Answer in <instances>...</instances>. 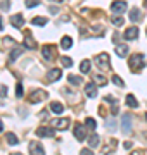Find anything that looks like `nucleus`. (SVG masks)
<instances>
[{"mask_svg":"<svg viewBox=\"0 0 147 155\" xmlns=\"http://www.w3.org/2000/svg\"><path fill=\"white\" fill-rule=\"evenodd\" d=\"M29 152H31V155H45V150H43V147L38 141H31L29 143Z\"/></svg>","mask_w":147,"mask_h":155,"instance_id":"8","label":"nucleus"},{"mask_svg":"<svg viewBox=\"0 0 147 155\" xmlns=\"http://www.w3.org/2000/svg\"><path fill=\"white\" fill-rule=\"evenodd\" d=\"M11 22H12V26H14V28H21V26H23V22H24L23 14H14V16L11 17Z\"/></svg>","mask_w":147,"mask_h":155,"instance_id":"13","label":"nucleus"},{"mask_svg":"<svg viewBox=\"0 0 147 155\" xmlns=\"http://www.w3.org/2000/svg\"><path fill=\"white\" fill-rule=\"evenodd\" d=\"M16 97H17V98H21V97H23V84H21V83L16 84Z\"/></svg>","mask_w":147,"mask_h":155,"instance_id":"33","label":"nucleus"},{"mask_svg":"<svg viewBox=\"0 0 147 155\" xmlns=\"http://www.w3.org/2000/svg\"><path fill=\"white\" fill-rule=\"evenodd\" d=\"M11 155H23V153H19V152H16V153H11Z\"/></svg>","mask_w":147,"mask_h":155,"instance_id":"41","label":"nucleus"},{"mask_svg":"<svg viewBox=\"0 0 147 155\" xmlns=\"http://www.w3.org/2000/svg\"><path fill=\"white\" fill-rule=\"evenodd\" d=\"M71 45H73V40H71V36H64V38L61 40V47H62L64 50L71 48Z\"/></svg>","mask_w":147,"mask_h":155,"instance_id":"18","label":"nucleus"},{"mask_svg":"<svg viewBox=\"0 0 147 155\" xmlns=\"http://www.w3.org/2000/svg\"><path fill=\"white\" fill-rule=\"evenodd\" d=\"M145 119H147V114H145Z\"/></svg>","mask_w":147,"mask_h":155,"instance_id":"44","label":"nucleus"},{"mask_svg":"<svg viewBox=\"0 0 147 155\" xmlns=\"http://www.w3.org/2000/svg\"><path fill=\"white\" fill-rule=\"evenodd\" d=\"M130 69L132 71H140V69H144V66H145V57L142 55V54H135V55L130 57Z\"/></svg>","mask_w":147,"mask_h":155,"instance_id":"1","label":"nucleus"},{"mask_svg":"<svg viewBox=\"0 0 147 155\" xmlns=\"http://www.w3.org/2000/svg\"><path fill=\"white\" fill-rule=\"evenodd\" d=\"M126 7H128V4H126L125 0H116V2L111 4V11H113L114 14H123V12L126 11Z\"/></svg>","mask_w":147,"mask_h":155,"instance_id":"3","label":"nucleus"},{"mask_svg":"<svg viewBox=\"0 0 147 155\" xmlns=\"http://www.w3.org/2000/svg\"><path fill=\"white\" fill-rule=\"evenodd\" d=\"M54 50H56L54 45H43V48H42V55L45 57L47 61H52V59H54Z\"/></svg>","mask_w":147,"mask_h":155,"instance_id":"10","label":"nucleus"},{"mask_svg":"<svg viewBox=\"0 0 147 155\" xmlns=\"http://www.w3.org/2000/svg\"><path fill=\"white\" fill-rule=\"evenodd\" d=\"M125 40H135L137 36H138V28L137 26H132V28H128L126 31H125Z\"/></svg>","mask_w":147,"mask_h":155,"instance_id":"12","label":"nucleus"},{"mask_svg":"<svg viewBox=\"0 0 147 155\" xmlns=\"http://www.w3.org/2000/svg\"><path fill=\"white\" fill-rule=\"evenodd\" d=\"M61 62H62V66H64V67H71V66H73V61H71L69 57H62Z\"/></svg>","mask_w":147,"mask_h":155,"instance_id":"32","label":"nucleus"},{"mask_svg":"<svg viewBox=\"0 0 147 155\" xmlns=\"http://www.w3.org/2000/svg\"><path fill=\"white\" fill-rule=\"evenodd\" d=\"M7 141H9L11 145H17V141H19V140H17V136L14 133H9V134H7Z\"/></svg>","mask_w":147,"mask_h":155,"instance_id":"28","label":"nucleus"},{"mask_svg":"<svg viewBox=\"0 0 147 155\" xmlns=\"http://www.w3.org/2000/svg\"><path fill=\"white\" fill-rule=\"evenodd\" d=\"M21 54H23V48H14V50H12V54L9 55V64H12L17 57L21 55Z\"/></svg>","mask_w":147,"mask_h":155,"instance_id":"19","label":"nucleus"},{"mask_svg":"<svg viewBox=\"0 0 147 155\" xmlns=\"http://www.w3.org/2000/svg\"><path fill=\"white\" fill-rule=\"evenodd\" d=\"M132 155H144V152H142V150H137V152H133Z\"/></svg>","mask_w":147,"mask_h":155,"instance_id":"38","label":"nucleus"},{"mask_svg":"<svg viewBox=\"0 0 147 155\" xmlns=\"http://www.w3.org/2000/svg\"><path fill=\"white\" fill-rule=\"evenodd\" d=\"M24 4H26V7H28V9H33V7L40 5V0H26Z\"/></svg>","mask_w":147,"mask_h":155,"instance_id":"30","label":"nucleus"},{"mask_svg":"<svg viewBox=\"0 0 147 155\" xmlns=\"http://www.w3.org/2000/svg\"><path fill=\"white\" fill-rule=\"evenodd\" d=\"M24 47H26V48H29V50L36 48V43H35V40L31 38V35H29V33L24 36Z\"/></svg>","mask_w":147,"mask_h":155,"instance_id":"15","label":"nucleus"},{"mask_svg":"<svg viewBox=\"0 0 147 155\" xmlns=\"http://www.w3.org/2000/svg\"><path fill=\"white\" fill-rule=\"evenodd\" d=\"M0 29H4V24H2V19H0Z\"/></svg>","mask_w":147,"mask_h":155,"instance_id":"39","label":"nucleus"},{"mask_svg":"<svg viewBox=\"0 0 147 155\" xmlns=\"http://www.w3.org/2000/svg\"><path fill=\"white\" fill-rule=\"evenodd\" d=\"M36 136L38 138H52L54 136V127H45L42 126L36 129Z\"/></svg>","mask_w":147,"mask_h":155,"instance_id":"6","label":"nucleus"},{"mask_svg":"<svg viewBox=\"0 0 147 155\" xmlns=\"http://www.w3.org/2000/svg\"><path fill=\"white\" fill-rule=\"evenodd\" d=\"M33 24H35V26H45L47 19H45V17H33Z\"/></svg>","mask_w":147,"mask_h":155,"instance_id":"25","label":"nucleus"},{"mask_svg":"<svg viewBox=\"0 0 147 155\" xmlns=\"http://www.w3.org/2000/svg\"><path fill=\"white\" fill-rule=\"evenodd\" d=\"M9 7H11V2H9V0H2V2H0V9H2V11H9Z\"/></svg>","mask_w":147,"mask_h":155,"instance_id":"34","label":"nucleus"},{"mask_svg":"<svg viewBox=\"0 0 147 155\" xmlns=\"http://www.w3.org/2000/svg\"><path fill=\"white\" fill-rule=\"evenodd\" d=\"M144 136H145V138H147V133H144Z\"/></svg>","mask_w":147,"mask_h":155,"instance_id":"43","label":"nucleus"},{"mask_svg":"<svg viewBox=\"0 0 147 155\" xmlns=\"http://www.w3.org/2000/svg\"><path fill=\"white\" fill-rule=\"evenodd\" d=\"M80 155H94V152H92L90 148H83L81 152H80Z\"/></svg>","mask_w":147,"mask_h":155,"instance_id":"35","label":"nucleus"},{"mask_svg":"<svg viewBox=\"0 0 147 155\" xmlns=\"http://www.w3.org/2000/svg\"><path fill=\"white\" fill-rule=\"evenodd\" d=\"M87 127H88V129H95V127H97L95 119H92V117H88V119H87Z\"/></svg>","mask_w":147,"mask_h":155,"instance_id":"31","label":"nucleus"},{"mask_svg":"<svg viewBox=\"0 0 147 155\" xmlns=\"http://www.w3.org/2000/svg\"><path fill=\"white\" fill-rule=\"evenodd\" d=\"M49 11H50V14H54V16H56V14H59V9H57V7H50Z\"/></svg>","mask_w":147,"mask_h":155,"instance_id":"36","label":"nucleus"},{"mask_svg":"<svg viewBox=\"0 0 147 155\" xmlns=\"http://www.w3.org/2000/svg\"><path fill=\"white\" fill-rule=\"evenodd\" d=\"M61 69H52L50 72H49V79H50V81H57V79H59V78H61Z\"/></svg>","mask_w":147,"mask_h":155,"instance_id":"20","label":"nucleus"},{"mask_svg":"<svg viewBox=\"0 0 147 155\" xmlns=\"http://www.w3.org/2000/svg\"><path fill=\"white\" fill-rule=\"evenodd\" d=\"M128 50H130V48H128L126 45H118V47H116V55L123 59V57L128 55Z\"/></svg>","mask_w":147,"mask_h":155,"instance_id":"14","label":"nucleus"},{"mask_svg":"<svg viewBox=\"0 0 147 155\" xmlns=\"http://www.w3.org/2000/svg\"><path fill=\"white\" fill-rule=\"evenodd\" d=\"M113 83L116 84V86H121V88H123V86H125V81H123V79H121V78H119V76H116V74H114V76H113Z\"/></svg>","mask_w":147,"mask_h":155,"instance_id":"29","label":"nucleus"},{"mask_svg":"<svg viewBox=\"0 0 147 155\" xmlns=\"http://www.w3.org/2000/svg\"><path fill=\"white\" fill-rule=\"evenodd\" d=\"M99 141H101V138H99V134H90V138H88V143H90V147H97L99 145Z\"/></svg>","mask_w":147,"mask_h":155,"instance_id":"23","label":"nucleus"},{"mask_svg":"<svg viewBox=\"0 0 147 155\" xmlns=\"http://www.w3.org/2000/svg\"><path fill=\"white\" fill-rule=\"evenodd\" d=\"M74 138L78 140V141H83V140L87 138L85 126H81V124H74Z\"/></svg>","mask_w":147,"mask_h":155,"instance_id":"7","label":"nucleus"},{"mask_svg":"<svg viewBox=\"0 0 147 155\" xmlns=\"http://www.w3.org/2000/svg\"><path fill=\"white\" fill-rule=\"evenodd\" d=\"M94 79H95V84H99V86H104V84H108V79H106L104 76H101V74L94 76Z\"/></svg>","mask_w":147,"mask_h":155,"instance_id":"24","label":"nucleus"},{"mask_svg":"<svg viewBox=\"0 0 147 155\" xmlns=\"http://www.w3.org/2000/svg\"><path fill=\"white\" fill-rule=\"evenodd\" d=\"M111 22H113L114 26H123V17L121 16H113V19H111Z\"/></svg>","mask_w":147,"mask_h":155,"instance_id":"27","label":"nucleus"},{"mask_svg":"<svg viewBox=\"0 0 147 155\" xmlns=\"http://www.w3.org/2000/svg\"><path fill=\"white\" fill-rule=\"evenodd\" d=\"M123 147H125L126 150H130V148H132V143H130V141H125V145H123Z\"/></svg>","mask_w":147,"mask_h":155,"instance_id":"37","label":"nucleus"},{"mask_svg":"<svg viewBox=\"0 0 147 155\" xmlns=\"http://www.w3.org/2000/svg\"><path fill=\"white\" fill-rule=\"evenodd\" d=\"M45 98H47V93L43 90H35V91H31V95H29V102H31V104L42 102V100H45Z\"/></svg>","mask_w":147,"mask_h":155,"instance_id":"4","label":"nucleus"},{"mask_svg":"<svg viewBox=\"0 0 147 155\" xmlns=\"http://www.w3.org/2000/svg\"><path fill=\"white\" fill-rule=\"evenodd\" d=\"M2 129H4V124H2V122H0V131H2Z\"/></svg>","mask_w":147,"mask_h":155,"instance_id":"40","label":"nucleus"},{"mask_svg":"<svg viewBox=\"0 0 147 155\" xmlns=\"http://www.w3.org/2000/svg\"><path fill=\"white\" fill-rule=\"evenodd\" d=\"M80 71L83 72V74H87V72L90 71V61H81V64H80Z\"/></svg>","mask_w":147,"mask_h":155,"instance_id":"22","label":"nucleus"},{"mask_svg":"<svg viewBox=\"0 0 147 155\" xmlns=\"http://www.w3.org/2000/svg\"><path fill=\"white\" fill-rule=\"evenodd\" d=\"M68 81H69L71 84H80V83H81V78L74 76V74H69V76H68Z\"/></svg>","mask_w":147,"mask_h":155,"instance_id":"26","label":"nucleus"},{"mask_svg":"<svg viewBox=\"0 0 147 155\" xmlns=\"http://www.w3.org/2000/svg\"><path fill=\"white\" fill-rule=\"evenodd\" d=\"M121 129H123L125 134L132 133V116L130 114H125L123 119H121Z\"/></svg>","mask_w":147,"mask_h":155,"instance_id":"5","label":"nucleus"},{"mask_svg":"<svg viewBox=\"0 0 147 155\" xmlns=\"http://www.w3.org/2000/svg\"><path fill=\"white\" fill-rule=\"evenodd\" d=\"M126 105L132 107V109H137L138 107V102H137V98L133 95H126Z\"/></svg>","mask_w":147,"mask_h":155,"instance_id":"17","label":"nucleus"},{"mask_svg":"<svg viewBox=\"0 0 147 155\" xmlns=\"http://www.w3.org/2000/svg\"><path fill=\"white\" fill-rule=\"evenodd\" d=\"M69 119H52V127L54 129H68Z\"/></svg>","mask_w":147,"mask_h":155,"instance_id":"9","label":"nucleus"},{"mask_svg":"<svg viewBox=\"0 0 147 155\" xmlns=\"http://www.w3.org/2000/svg\"><path fill=\"white\" fill-rule=\"evenodd\" d=\"M140 17H142V12H140V9H133V11H132L130 12V19H132V21H138V19H140Z\"/></svg>","mask_w":147,"mask_h":155,"instance_id":"21","label":"nucleus"},{"mask_svg":"<svg viewBox=\"0 0 147 155\" xmlns=\"http://www.w3.org/2000/svg\"><path fill=\"white\" fill-rule=\"evenodd\" d=\"M94 62H95L97 67H101V69H109L111 59H109V55L106 54V52H102V54H99V55L94 57Z\"/></svg>","mask_w":147,"mask_h":155,"instance_id":"2","label":"nucleus"},{"mask_svg":"<svg viewBox=\"0 0 147 155\" xmlns=\"http://www.w3.org/2000/svg\"><path fill=\"white\" fill-rule=\"evenodd\" d=\"M50 110L54 112V114H62V112H64V107H62V104H59V102H52Z\"/></svg>","mask_w":147,"mask_h":155,"instance_id":"16","label":"nucleus"},{"mask_svg":"<svg viewBox=\"0 0 147 155\" xmlns=\"http://www.w3.org/2000/svg\"><path fill=\"white\" fill-rule=\"evenodd\" d=\"M50 2H62V0H50Z\"/></svg>","mask_w":147,"mask_h":155,"instance_id":"42","label":"nucleus"},{"mask_svg":"<svg viewBox=\"0 0 147 155\" xmlns=\"http://www.w3.org/2000/svg\"><path fill=\"white\" fill-rule=\"evenodd\" d=\"M85 93H87L88 98H95V97H97V84L94 83V81L85 86Z\"/></svg>","mask_w":147,"mask_h":155,"instance_id":"11","label":"nucleus"}]
</instances>
